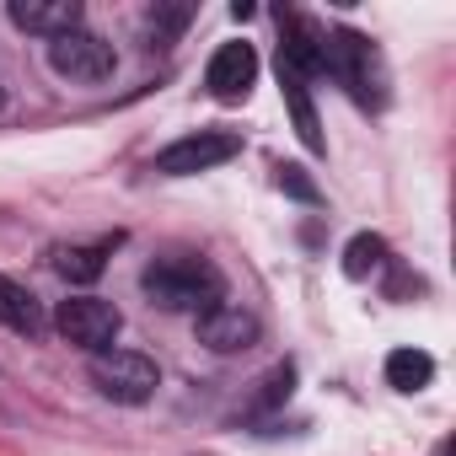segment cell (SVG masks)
<instances>
[{"label":"cell","mask_w":456,"mask_h":456,"mask_svg":"<svg viewBox=\"0 0 456 456\" xmlns=\"http://www.w3.org/2000/svg\"><path fill=\"white\" fill-rule=\"evenodd\" d=\"M140 290L161 312H193L199 317L220 301V274L204 258H156V264H145Z\"/></svg>","instance_id":"1"},{"label":"cell","mask_w":456,"mask_h":456,"mask_svg":"<svg viewBox=\"0 0 456 456\" xmlns=\"http://www.w3.org/2000/svg\"><path fill=\"white\" fill-rule=\"evenodd\" d=\"M322 60H328V76L344 81V92L360 102V108H381L387 102V65H381V49L354 33V28H338L322 38Z\"/></svg>","instance_id":"2"},{"label":"cell","mask_w":456,"mask_h":456,"mask_svg":"<svg viewBox=\"0 0 456 456\" xmlns=\"http://www.w3.org/2000/svg\"><path fill=\"white\" fill-rule=\"evenodd\" d=\"M92 381H97V392H102L108 403L140 408V403L156 397L161 370H156V360L140 354V349H102V354L92 360Z\"/></svg>","instance_id":"3"},{"label":"cell","mask_w":456,"mask_h":456,"mask_svg":"<svg viewBox=\"0 0 456 456\" xmlns=\"http://www.w3.org/2000/svg\"><path fill=\"white\" fill-rule=\"evenodd\" d=\"M49 70H54V76H65V81L97 86V81H108V76L118 70V49H113L102 33L76 28V33H65V38H54V44H49Z\"/></svg>","instance_id":"4"},{"label":"cell","mask_w":456,"mask_h":456,"mask_svg":"<svg viewBox=\"0 0 456 456\" xmlns=\"http://www.w3.org/2000/svg\"><path fill=\"white\" fill-rule=\"evenodd\" d=\"M54 328L65 333V344H76V349H86V354H102V349H113L124 317H118V306L102 301V296H70V301H60Z\"/></svg>","instance_id":"5"},{"label":"cell","mask_w":456,"mask_h":456,"mask_svg":"<svg viewBox=\"0 0 456 456\" xmlns=\"http://www.w3.org/2000/svg\"><path fill=\"white\" fill-rule=\"evenodd\" d=\"M232 156H242L237 129H199V134H183L167 151H156V172L161 177H193V172H209V167L232 161Z\"/></svg>","instance_id":"6"},{"label":"cell","mask_w":456,"mask_h":456,"mask_svg":"<svg viewBox=\"0 0 456 456\" xmlns=\"http://www.w3.org/2000/svg\"><path fill=\"white\" fill-rule=\"evenodd\" d=\"M264 333V322L248 312V306H232V301H215L209 312H199V344L215 349V354H242L253 349Z\"/></svg>","instance_id":"7"},{"label":"cell","mask_w":456,"mask_h":456,"mask_svg":"<svg viewBox=\"0 0 456 456\" xmlns=\"http://www.w3.org/2000/svg\"><path fill=\"white\" fill-rule=\"evenodd\" d=\"M258 81V54L253 44H220L209 54V70H204V86L215 102H242Z\"/></svg>","instance_id":"8"},{"label":"cell","mask_w":456,"mask_h":456,"mask_svg":"<svg viewBox=\"0 0 456 456\" xmlns=\"http://www.w3.org/2000/svg\"><path fill=\"white\" fill-rule=\"evenodd\" d=\"M280 70H290L296 81L328 76V60H322V33H317L306 17H285V22H280Z\"/></svg>","instance_id":"9"},{"label":"cell","mask_w":456,"mask_h":456,"mask_svg":"<svg viewBox=\"0 0 456 456\" xmlns=\"http://www.w3.org/2000/svg\"><path fill=\"white\" fill-rule=\"evenodd\" d=\"M12 22L33 38H65L81 28V0H12Z\"/></svg>","instance_id":"10"},{"label":"cell","mask_w":456,"mask_h":456,"mask_svg":"<svg viewBox=\"0 0 456 456\" xmlns=\"http://www.w3.org/2000/svg\"><path fill=\"white\" fill-rule=\"evenodd\" d=\"M0 322H6L12 333H22V338H38V333H44V306H38V296H33L22 280H12V274H0Z\"/></svg>","instance_id":"11"},{"label":"cell","mask_w":456,"mask_h":456,"mask_svg":"<svg viewBox=\"0 0 456 456\" xmlns=\"http://www.w3.org/2000/svg\"><path fill=\"white\" fill-rule=\"evenodd\" d=\"M280 92H285V108H290V118H296V134H301V145H306V151H328V140H322V124H317V108H312V92H306V81H296L290 70H280Z\"/></svg>","instance_id":"12"},{"label":"cell","mask_w":456,"mask_h":456,"mask_svg":"<svg viewBox=\"0 0 456 456\" xmlns=\"http://www.w3.org/2000/svg\"><path fill=\"white\" fill-rule=\"evenodd\" d=\"M108 253H113V242H97V248H54V269L70 285H92V280H102Z\"/></svg>","instance_id":"13"},{"label":"cell","mask_w":456,"mask_h":456,"mask_svg":"<svg viewBox=\"0 0 456 456\" xmlns=\"http://www.w3.org/2000/svg\"><path fill=\"white\" fill-rule=\"evenodd\" d=\"M435 381V360L424 349H392L387 354V387L392 392H424Z\"/></svg>","instance_id":"14"},{"label":"cell","mask_w":456,"mask_h":456,"mask_svg":"<svg viewBox=\"0 0 456 456\" xmlns=\"http://www.w3.org/2000/svg\"><path fill=\"white\" fill-rule=\"evenodd\" d=\"M387 269V242L376 237V232H360V237H349V248H344V280H370V274H381Z\"/></svg>","instance_id":"15"},{"label":"cell","mask_w":456,"mask_h":456,"mask_svg":"<svg viewBox=\"0 0 456 456\" xmlns=\"http://www.w3.org/2000/svg\"><path fill=\"white\" fill-rule=\"evenodd\" d=\"M188 17H193V6H156L151 12V44H172L188 28Z\"/></svg>","instance_id":"16"},{"label":"cell","mask_w":456,"mask_h":456,"mask_svg":"<svg viewBox=\"0 0 456 456\" xmlns=\"http://www.w3.org/2000/svg\"><path fill=\"white\" fill-rule=\"evenodd\" d=\"M258 387H264V392L253 397V408H274V403H285V397H290V387H296V370H290V365H274V370H269Z\"/></svg>","instance_id":"17"},{"label":"cell","mask_w":456,"mask_h":456,"mask_svg":"<svg viewBox=\"0 0 456 456\" xmlns=\"http://www.w3.org/2000/svg\"><path fill=\"white\" fill-rule=\"evenodd\" d=\"M274 183H280V193H290V199H301V204H317V199H322V188H317L301 167H280Z\"/></svg>","instance_id":"18"},{"label":"cell","mask_w":456,"mask_h":456,"mask_svg":"<svg viewBox=\"0 0 456 456\" xmlns=\"http://www.w3.org/2000/svg\"><path fill=\"white\" fill-rule=\"evenodd\" d=\"M0 108H6V92H0Z\"/></svg>","instance_id":"19"}]
</instances>
